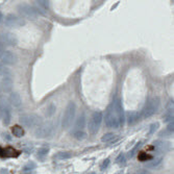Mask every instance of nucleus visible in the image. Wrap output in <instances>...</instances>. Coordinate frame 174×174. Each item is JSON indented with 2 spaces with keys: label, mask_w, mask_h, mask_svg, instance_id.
Masks as SVG:
<instances>
[{
  "label": "nucleus",
  "mask_w": 174,
  "mask_h": 174,
  "mask_svg": "<svg viewBox=\"0 0 174 174\" xmlns=\"http://www.w3.org/2000/svg\"><path fill=\"white\" fill-rule=\"evenodd\" d=\"M160 104H161L160 97L155 96V97L150 98L147 102H146L145 106L143 108L140 116L142 117V118H148V117H151L153 114H155L156 112H158V108H160Z\"/></svg>",
  "instance_id": "nucleus-1"
},
{
  "label": "nucleus",
  "mask_w": 174,
  "mask_h": 174,
  "mask_svg": "<svg viewBox=\"0 0 174 174\" xmlns=\"http://www.w3.org/2000/svg\"><path fill=\"white\" fill-rule=\"evenodd\" d=\"M75 112H76V105L73 101H70L67 105L66 110H65L64 117H63V127L65 129H67L68 127H70V125L72 124L74 120V117H75Z\"/></svg>",
  "instance_id": "nucleus-2"
},
{
  "label": "nucleus",
  "mask_w": 174,
  "mask_h": 174,
  "mask_svg": "<svg viewBox=\"0 0 174 174\" xmlns=\"http://www.w3.org/2000/svg\"><path fill=\"white\" fill-rule=\"evenodd\" d=\"M101 122H102V113H101V112H95V113L92 115L90 121H89V124H88L89 133H90L91 135H96L99 131Z\"/></svg>",
  "instance_id": "nucleus-3"
},
{
  "label": "nucleus",
  "mask_w": 174,
  "mask_h": 174,
  "mask_svg": "<svg viewBox=\"0 0 174 174\" xmlns=\"http://www.w3.org/2000/svg\"><path fill=\"white\" fill-rule=\"evenodd\" d=\"M18 11L22 16H24L25 18L31 19V20L37 19V17L39 16L38 9L28 5V4H20L18 6Z\"/></svg>",
  "instance_id": "nucleus-4"
},
{
  "label": "nucleus",
  "mask_w": 174,
  "mask_h": 174,
  "mask_svg": "<svg viewBox=\"0 0 174 174\" xmlns=\"http://www.w3.org/2000/svg\"><path fill=\"white\" fill-rule=\"evenodd\" d=\"M53 133V125L51 122H46L43 124H40L37 127L36 131H34V135L37 138H47V137H50Z\"/></svg>",
  "instance_id": "nucleus-5"
},
{
  "label": "nucleus",
  "mask_w": 174,
  "mask_h": 174,
  "mask_svg": "<svg viewBox=\"0 0 174 174\" xmlns=\"http://www.w3.org/2000/svg\"><path fill=\"white\" fill-rule=\"evenodd\" d=\"M20 122L25 127H36L40 124V118L34 114H25L20 117Z\"/></svg>",
  "instance_id": "nucleus-6"
},
{
  "label": "nucleus",
  "mask_w": 174,
  "mask_h": 174,
  "mask_svg": "<svg viewBox=\"0 0 174 174\" xmlns=\"http://www.w3.org/2000/svg\"><path fill=\"white\" fill-rule=\"evenodd\" d=\"M105 125L110 128H118L119 127V121L117 118L115 112L113 110V106H110L106 111L105 114Z\"/></svg>",
  "instance_id": "nucleus-7"
},
{
  "label": "nucleus",
  "mask_w": 174,
  "mask_h": 174,
  "mask_svg": "<svg viewBox=\"0 0 174 174\" xmlns=\"http://www.w3.org/2000/svg\"><path fill=\"white\" fill-rule=\"evenodd\" d=\"M4 23L9 27H21L25 24V20L23 18H20V17L16 16V15L9 14L5 17Z\"/></svg>",
  "instance_id": "nucleus-8"
},
{
  "label": "nucleus",
  "mask_w": 174,
  "mask_h": 174,
  "mask_svg": "<svg viewBox=\"0 0 174 174\" xmlns=\"http://www.w3.org/2000/svg\"><path fill=\"white\" fill-rule=\"evenodd\" d=\"M113 110L115 112L117 118H118L119 124L123 125L124 120H125V117H124V110L122 106V102H121L120 99H115L113 102Z\"/></svg>",
  "instance_id": "nucleus-9"
},
{
  "label": "nucleus",
  "mask_w": 174,
  "mask_h": 174,
  "mask_svg": "<svg viewBox=\"0 0 174 174\" xmlns=\"http://www.w3.org/2000/svg\"><path fill=\"white\" fill-rule=\"evenodd\" d=\"M0 43L4 46H15L18 43V39L14 34L5 32V34H0Z\"/></svg>",
  "instance_id": "nucleus-10"
},
{
  "label": "nucleus",
  "mask_w": 174,
  "mask_h": 174,
  "mask_svg": "<svg viewBox=\"0 0 174 174\" xmlns=\"http://www.w3.org/2000/svg\"><path fill=\"white\" fill-rule=\"evenodd\" d=\"M0 59H1L2 64L3 65H9V66H12V65H15L18 61V58L17 55L12 51H5L1 56H0Z\"/></svg>",
  "instance_id": "nucleus-11"
},
{
  "label": "nucleus",
  "mask_w": 174,
  "mask_h": 174,
  "mask_svg": "<svg viewBox=\"0 0 174 174\" xmlns=\"http://www.w3.org/2000/svg\"><path fill=\"white\" fill-rule=\"evenodd\" d=\"M0 114L1 117L3 119V123L4 124H9L11 122V110H9V104L6 103V101H2V103L0 104Z\"/></svg>",
  "instance_id": "nucleus-12"
},
{
  "label": "nucleus",
  "mask_w": 174,
  "mask_h": 174,
  "mask_svg": "<svg viewBox=\"0 0 174 174\" xmlns=\"http://www.w3.org/2000/svg\"><path fill=\"white\" fill-rule=\"evenodd\" d=\"M19 154H20L19 151L12 147H6V148L0 147V156L1 158H17Z\"/></svg>",
  "instance_id": "nucleus-13"
},
{
  "label": "nucleus",
  "mask_w": 174,
  "mask_h": 174,
  "mask_svg": "<svg viewBox=\"0 0 174 174\" xmlns=\"http://www.w3.org/2000/svg\"><path fill=\"white\" fill-rule=\"evenodd\" d=\"M153 145H154L155 147V150L158 153H165L167 152L169 150V143L168 142H165V141H161V140H158L155 141L154 143H153Z\"/></svg>",
  "instance_id": "nucleus-14"
},
{
  "label": "nucleus",
  "mask_w": 174,
  "mask_h": 174,
  "mask_svg": "<svg viewBox=\"0 0 174 174\" xmlns=\"http://www.w3.org/2000/svg\"><path fill=\"white\" fill-rule=\"evenodd\" d=\"M0 88L3 92L5 93H9V92L12 91L13 89V80L12 78H3L0 83Z\"/></svg>",
  "instance_id": "nucleus-15"
},
{
  "label": "nucleus",
  "mask_w": 174,
  "mask_h": 174,
  "mask_svg": "<svg viewBox=\"0 0 174 174\" xmlns=\"http://www.w3.org/2000/svg\"><path fill=\"white\" fill-rule=\"evenodd\" d=\"M118 140H119V137L114 135L113 133H105V135H103L102 138H101V141L104 143H116Z\"/></svg>",
  "instance_id": "nucleus-16"
},
{
  "label": "nucleus",
  "mask_w": 174,
  "mask_h": 174,
  "mask_svg": "<svg viewBox=\"0 0 174 174\" xmlns=\"http://www.w3.org/2000/svg\"><path fill=\"white\" fill-rule=\"evenodd\" d=\"M9 100H11L12 105L16 106V108H18L22 104V99L18 93H12L9 96Z\"/></svg>",
  "instance_id": "nucleus-17"
},
{
  "label": "nucleus",
  "mask_w": 174,
  "mask_h": 174,
  "mask_svg": "<svg viewBox=\"0 0 174 174\" xmlns=\"http://www.w3.org/2000/svg\"><path fill=\"white\" fill-rule=\"evenodd\" d=\"M0 75L3 78H12L13 74H12V71L9 70V68H6L3 64H0Z\"/></svg>",
  "instance_id": "nucleus-18"
},
{
  "label": "nucleus",
  "mask_w": 174,
  "mask_h": 174,
  "mask_svg": "<svg viewBox=\"0 0 174 174\" xmlns=\"http://www.w3.org/2000/svg\"><path fill=\"white\" fill-rule=\"evenodd\" d=\"M141 118L140 114L137 113V112H129L128 113V116H127V120H128V123L129 124H133L136 123L139 119Z\"/></svg>",
  "instance_id": "nucleus-19"
},
{
  "label": "nucleus",
  "mask_w": 174,
  "mask_h": 174,
  "mask_svg": "<svg viewBox=\"0 0 174 174\" xmlns=\"http://www.w3.org/2000/svg\"><path fill=\"white\" fill-rule=\"evenodd\" d=\"M162 156H158V158H152L150 162H148V163H146V167L148 168H154V167H158V165L162 163Z\"/></svg>",
  "instance_id": "nucleus-20"
},
{
  "label": "nucleus",
  "mask_w": 174,
  "mask_h": 174,
  "mask_svg": "<svg viewBox=\"0 0 174 174\" xmlns=\"http://www.w3.org/2000/svg\"><path fill=\"white\" fill-rule=\"evenodd\" d=\"M54 158H58V160H67V158H72V154L70 152H68V151H61V152H58L55 155H54Z\"/></svg>",
  "instance_id": "nucleus-21"
},
{
  "label": "nucleus",
  "mask_w": 174,
  "mask_h": 174,
  "mask_svg": "<svg viewBox=\"0 0 174 174\" xmlns=\"http://www.w3.org/2000/svg\"><path fill=\"white\" fill-rule=\"evenodd\" d=\"M12 131H13L14 136L18 137V138H21V137L24 136V129L19 125H15L13 129H12Z\"/></svg>",
  "instance_id": "nucleus-22"
},
{
  "label": "nucleus",
  "mask_w": 174,
  "mask_h": 174,
  "mask_svg": "<svg viewBox=\"0 0 174 174\" xmlns=\"http://www.w3.org/2000/svg\"><path fill=\"white\" fill-rule=\"evenodd\" d=\"M73 138L76 139L78 141H81V140H84L87 138V133H84L83 130H75L73 133Z\"/></svg>",
  "instance_id": "nucleus-23"
},
{
  "label": "nucleus",
  "mask_w": 174,
  "mask_h": 174,
  "mask_svg": "<svg viewBox=\"0 0 174 174\" xmlns=\"http://www.w3.org/2000/svg\"><path fill=\"white\" fill-rule=\"evenodd\" d=\"M84 125H86V118H84V116L83 115L77 119V122H76V128H77V130H83Z\"/></svg>",
  "instance_id": "nucleus-24"
},
{
  "label": "nucleus",
  "mask_w": 174,
  "mask_h": 174,
  "mask_svg": "<svg viewBox=\"0 0 174 174\" xmlns=\"http://www.w3.org/2000/svg\"><path fill=\"white\" fill-rule=\"evenodd\" d=\"M55 110H56L55 105H54L53 103H50L46 108V116L47 117H51L54 113H55Z\"/></svg>",
  "instance_id": "nucleus-25"
},
{
  "label": "nucleus",
  "mask_w": 174,
  "mask_h": 174,
  "mask_svg": "<svg viewBox=\"0 0 174 174\" xmlns=\"http://www.w3.org/2000/svg\"><path fill=\"white\" fill-rule=\"evenodd\" d=\"M164 121H166V122H171V121H173V108H170V110L165 114V116H164Z\"/></svg>",
  "instance_id": "nucleus-26"
},
{
  "label": "nucleus",
  "mask_w": 174,
  "mask_h": 174,
  "mask_svg": "<svg viewBox=\"0 0 174 174\" xmlns=\"http://www.w3.org/2000/svg\"><path fill=\"white\" fill-rule=\"evenodd\" d=\"M158 126H160V124L158 122H155V123H152L150 125V128H149V135H153V133H155L156 130H158Z\"/></svg>",
  "instance_id": "nucleus-27"
},
{
  "label": "nucleus",
  "mask_w": 174,
  "mask_h": 174,
  "mask_svg": "<svg viewBox=\"0 0 174 174\" xmlns=\"http://www.w3.org/2000/svg\"><path fill=\"white\" fill-rule=\"evenodd\" d=\"M34 168H36V164H34V162H30V163L26 164V165L24 166L23 171H30V170H32V169H34Z\"/></svg>",
  "instance_id": "nucleus-28"
},
{
  "label": "nucleus",
  "mask_w": 174,
  "mask_h": 174,
  "mask_svg": "<svg viewBox=\"0 0 174 174\" xmlns=\"http://www.w3.org/2000/svg\"><path fill=\"white\" fill-rule=\"evenodd\" d=\"M116 163H117V164H119V165H123V164H125V158H124V154H122V153H120L118 158H117Z\"/></svg>",
  "instance_id": "nucleus-29"
},
{
  "label": "nucleus",
  "mask_w": 174,
  "mask_h": 174,
  "mask_svg": "<svg viewBox=\"0 0 174 174\" xmlns=\"http://www.w3.org/2000/svg\"><path fill=\"white\" fill-rule=\"evenodd\" d=\"M36 2L40 7H43V9H48L49 7V1H36Z\"/></svg>",
  "instance_id": "nucleus-30"
},
{
  "label": "nucleus",
  "mask_w": 174,
  "mask_h": 174,
  "mask_svg": "<svg viewBox=\"0 0 174 174\" xmlns=\"http://www.w3.org/2000/svg\"><path fill=\"white\" fill-rule=\"evenodd\" d=\"M149 158H150V156L146 154L145 152H140V153H139V160H140V161L144 162V161L149 160Z\"/></svg>",
  "instance_id": "nucleus-31"
},
{
  "label": "nucleus",
  "mask_w": 174,
  "mask_h": 174,
  "mask_svg": "<svg viewBox=\"0 0 174 174\" xmlns=\"http://www.w3.org/2000/svg\"><path fill=\"white\" fill-rule=\"evenodd\" d=\"M48 151H49L48 148H41V149H39V151H38V155L39 156H44L48 153Z\"/></svg>",
  "instance_id": "nucleus-32"
},
{
  "label": "nucleus",
  "mask_w": 174,
  "mask_h": 174,
  "mask_svg": "<svg viewBox=\"0 0 174 174\" xmlns=\"http://www.w3.org/2000/svg\"><path fill=\"white\" fill-rule=\"evenodd\" d=\"M140 146H141V142H139V143L137 144V145L135 146V147H133V150H131L130 152H129V156H130V158H133V156L135 155V153H136L137 149H138L139 147H140Z\"/></svg>",
  "instance_id": "nucleus-33"
},
{
  "label": "nucleus",
  "mask_w": 174,
  "mask_h": 174,
  "mask_svg": "<svg viewBox=\"0 0 174 174\" xmlns=\"http://www.w3.org/2000/svg\"><path fill=\"white\" fill-rule=\"evenodd\" d=\"M173 127H174V122H173V121H171V122H169V124H168L167 130H168L170 133H173V130H174Z\"/></svg>",
  "instance_id": "nucleus-34"
},
{
  "label": "nucleus",
  "mask_w": 174,
  "mask_h": 174,
  "mask_svg": "<svg viewBox=\"0 0 174 174\" xmlns=\"http://www.w3.org/2000/svg\"><path fill=\"white\" fill-rule=\"evenodd\" d=\"M108 164H110V160H108V158L104 160V162L102 163V165H101V169H102V170H104V169H105V168L108 166Z\"/></svg>",
  "instance_id": "nucleus-35"
},
{
  "label": "nucleus",
  "mask_w": 174,
  "mask_h": 174,
  "mask_svg": "<svg viewBox=\"0 0 174 174\" xmlns=\"http://www.w3.org/2000/svg\"><path fill=\"white\" fill-rule=\"evenodd\" d=\"M4 52H5V46H4L3 44L0 43V56H1Z\"/></svg>",
  "instance_id": "nucleus-36"
},
{
  "label": "nucleus",
  "mask_w": 174,
  "mask_h": 174,
  "mask_svg": "<svg viewBox=\"0 0 174 174\" xmlns=\"http://www.w3.org/2000/svg\"><path fill=\"white\" fill-rule=\"evenodd\" d=\"M22 174H34V172H30V171H24Z\"/></svg>",
  "instance_id": "nucleus-37"
},
{
  "label": "nucleus",
  "mask_w": 174,
  "mask_h": 174,
  "mask_svg": "<svg viewBox=\"0 0 174 174\" xmlns=\"http://www.w3.org/2000/svg\"><path fill=\"white\" fill-rule=\"evenodd\" d=\"M1 17H2V15H1V13H0V20H1Z\"/></svg>",
  "instance_id": "nucleus-38"
},
{
  "label": "nucleus",
  "mask_w": 174,
  "mask_h": 174,
  "mask_svg": "<svg viewBox=\"0 0 174 174\" xmlns=\"http://www.w3.org/2000/svg\"><path fill=\"white\" fill-rule=\"evenodd\" d=\"M88 174H95V173H94V172H91V173H88Z\"/></svg>",
  "instance_id": "nucleus-39"
}]
</instances>
